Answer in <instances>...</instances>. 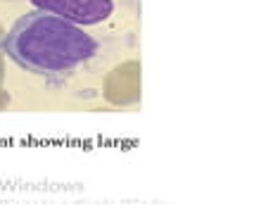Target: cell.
I'll use <instances>...</instances> for the list:
<instances>
[{"mask_svg": "<svg viewBox=\"0 0 254 214\" xmlns=\"http://www.w3.org/2000/svg\"><path fill=\"white\" fill-rule=\"evenodd\" d=\"M36 10L53 12L76 26L105 22L114 12V0H31Z\"/></svg>", "mask_w": 254, "mask_h": 214, "instance_id": "2", "label": "cell"}, {"mask_svg": "<svg viewBox=\"0 0 254 214\" xmlns=\"http://www.w3.org/2000/svg\"><path fill=\"white\" fill-rule=\"evenodd\" d=\"M0 50L36 76L64 79L98 55V43L76 24L53 12L33 10L2 36Z\"/></svg>", "mask_w": 254, "mask_h": 214, "instance_id": "1", "label": "cell"}]
</instances>
